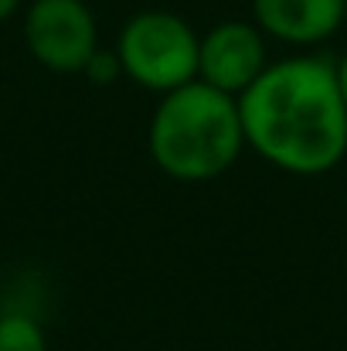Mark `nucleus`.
<instances>
[{
    "mask_svg": "<svg viewBox=\"0 0 347 351\" xmlns=\"http://www.w3.org/2000/svg\"><path fill=\"white\" fill-rule=\"evenodd\" d=\"M238 117L245 147L286 174L317 178L347 157V106L327 58L269 62L238 96Z\"/></svg>",
    "mask_w": 347,
    "mask_h": 351,
    "instance_id": "obj_1",
    "label": "nucleus"
},
{
    "mask_svg": "<svg viewBox=\"0 0 347 351\" xmlns=\"http://www.w3.org/2000/svg\"><path fill=\"white\" fill-rule=\"evenodd\" d=\"M146 147L153 164L174 181L201 184L222 178L245 150L238 99L201 79L160 96Z\"/></svg>",
    "mask_w": 347,
    "mask_h": 351,
    "instance_id": "obj_2",
    "label": "nucleus"
},
{
    "mask_svg": "<svg viewBox=\"0 0 347 351\" xmlns=\"http://www.w3.org/2000/svg\"><path fill=\"white\" fill-rule=\"evenodd\" d=\"M198 45L201 38L181 14L140 10L123 24L116 55L123 62V75L150 93L167 96L198 79Z\"/></svg>",
    "mask_w": 347,
    "mask_h": 351,
    "instance_id": "obj_3",
    "label": "nucleus"
},
{
    "mask_svg": "<svg viewBox=\"0 0 347 351\" xmlns=\"http://www.w3.org/2000/svg\"><path fill=\"white\" fill-rule=\"evenodd\" d=\"M24 45L38 65L75 75L99 48V24L86 0H34L24 14Z\"/></svg>",
    "mask_w": 347,
    "mask_h": 351,
    "instance_id": "obj_4",
    "label": "nucleus"
},
{
    "mask_svg": "<svg viewBox=\"0 0 347 351\" xmlns=\"http://www.w3.org/2000/svg\"><path fill=\"white\" fill-rule=\"evenodd\" d=\"M269 65L266 34L255 21H222L198 45V79L229 93L242 96Z\"/></svg>",
    "mask_w": 347,
    "mask_h": 351,
    "instance_id": "obj_5",
    "label": "nucleus"
},
{
    "mask_svg": "<svg viewBox=\"0 0 347 351\" xmlns=\"http://www.w3.org/2000/svg\"><path fill=\"white\" fill-rule=\"evenodd\" d=\"M347 0H252V21L266 38L310 48L344 27Z\"/></svg>",
    "mask_w": 347,
    "mask_h": 351,
    "instance_id": "obj_6",
    "label": "nucleus"
},
{
    "mask_svg": "<svg viewBox=\"0 0 347 351\" xmlns=\"http://www.w3.org/2000/svg\"><path fill=\"white\" fill-rule=\"evenodd\" d=\"M0 351H48L44 328L21 311L0 314Z\"/></svg>",
    "mask_w": 347,
    "mask_h": 351,
    "instance_id": "obj_7",
    "label": "nucleus"
},
{
    "mask_svg": "<svg viewBox=\"0 0 347 351\" xmlns=\"http://www.w3.org/2000/svg\"><path fill=\"white\" fill-rule=\"evenodd\" d=\"M82 75H89V82H96V86H113L123 75V62H119L116 48H96V55L89 58Z\"/></svg>",
    "mask_w": 347,
    "mask_h": 351,
    "instance_id": "obj_8",
    "label": "nucleus"
},
{
    "mask_svg": "<svg viewBox=\"0 0 347 351\" xmlns=\"http://www.w3.org/2000/svg\"><path fill=\"white\" fill-rule=\"evenodd\" d=\"M334 75H337V89H341V99L347 106V55H341V62H334Z\"/></svg>",
    "mask_w": 347,
    "mask_h": 351,
    "instance_id": "obj_9",
    "label": "nucleus"
},
{
    "mask_svg": "<svg viewBox=\"0 0 347 351\" xmlns=\"http://www.w3.org/2000/svg\"><path fill=\"white\" fill-rule=\"evenodd\" d=\"M17 7H21V0H0V21H7Z\"/></svg>",
    "mask_w": 347,
    "mask_h": 351,
    "instance_id": "obj_10",
    "label": "nucleus"
},
{
    "mask_svg": "<svg viewBox=\"0 0 347 351\" xmlns=\"http://www.w3.org/2000/svg\"><path fill=\"white\" fill-rule=\"evenodd\" d=\"M344 24H347V14H344Z\"/></svg>",
    "mask_w": 347,
    "mask_h": 351,
    "instance_id": "obj_11",
    "label": "nucleus"
},
{
    "mask_svg": "<svg viewBox=\"0 0 347 351\" xmlns=\"http://www.w3.org/2000/svg\"><path fill=\"white\" fill-rule=\"evenodd\" d=\"M0 314H3V311H0Z\"/></svg>",
    "mask_w": 347,
    "mask_h": 351,
    "instance_id": "obj_12",
    "label": "nucleus"
}]
</instances>
